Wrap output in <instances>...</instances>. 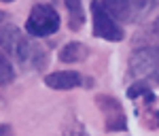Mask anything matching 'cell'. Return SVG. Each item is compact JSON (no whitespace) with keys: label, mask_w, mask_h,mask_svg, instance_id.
Returning a JSON list of instances; mask_svg holds the SVG:
<instances>
[{"label":"cell","mask_w":159,"mask_h":136,"mask_svg":"<svg viewBox=\"0 0 159 136\" xmlns=\"http://www.w3.org/2000/svg\"><path fill=\"white\" fill-rule=\"evenodd\" d=\"M0 2H13V0H0Z\"/></svg>","instance_id":"cell-14"},{"label":"cell","mask_w":159,"mask_h":136,"mask_svg":"<svg viewBox=\"0 0 159 136\" xmlns=\"http://www.w3.org/2000/svg\"><path fill=\"white\" fill-rule=\"evenodd\" d=\"M4 19H7V13H4V11H0V26L4 24Z\"/></svg>","instance_id":"cell-13"},{"label":"cell","mask_w":159,"mask_h":136,"mask_svg":"<svg viewBox=\"0 0 159 136\" xmlns=\"http://www.w3.org/2000/svg\"><path fill=\"white\" fill-rule=\"evenodd\" d=\"M57 58H60V62H64V64L85 62L87 58H89V47L83 45V43H79V40H72V43H68V45L61 47Z\"/></svg>","instance_id":"cell-8"},{"label":"cell","mask_w":159,"mask_h":136,"mask_svg":"<svg viewBox=\"0 0 159 136\" xmlns=\"http://www.w3.org/2000/svg\"><path fill=\"white\" fill-rule=\"evenodd\" d=\"M112 19L136 21L153 7V0H96Z\"/></svg>","instance_id":"cell-4"},{"label":"cell","mask_w":159,"mask_h":136,"mask_svg":"<svg viewBox=\"0 0 159 136\" xmlns=\"http://www.w3.org/2000/svg\"><path fill=\"white\" fill-rule=\"evenodd\" d=\"M129 74L140 81L159 83V49L153 47H138L132 51L127 62Z\"/></svg>","instance_id":"cell-3"},{"label":"cell","mask_w":159,"mask_h":136,"mask_svg":"<svg viewBox=\"0 0 159 136\" xmlns=\"http://www.w3.org/2000/svg\"><path fill=\"white\" fill-rule=\"evenodd\" d=\"M136 49L138 47H153V49H159V17L153 19L148 26H144L134 38Z\"/></svg>","instance_id":"cell-9"},{"label":"cell","mask_w":159,"mask_h":136,"mask_svg":"<svg viewBox=\"0 0 159 136\" xmlns=\"http://www.w3.org/2000/svg\"><path fill=\"white\" fill-rule=\"evenodd\" d=\"M60 30V13L49 2H38L25 19V32L34 38L51 36Z\"/></svg>","instance_id":"cell-2"},{"label":"cell","mask_w":159,"mask_h":136,"mask_svg":"<svg viewBox=\"0 0 159 136\" xmlns=\"http://www.w3.org/2000/svg\"><path fill=\"white\" fill-rule=\"evenodd\" d=\"M91 21H93V36L96 38H104V40H110V43H119L125 36V32L119 26V21L112 19L96 0L91 2Z\"/></svg>","instance_id":"cell-5"},{"label":"cell","mask_w":159,"mask_h":136,"mask_svg":"<svg viewBox=\"0 0 159 136\" xmlns=\"http://www.w3.org/2000/svg\"><path fill=\"white\" fill-rule=\"evenodd\" d=\"M13 79H15V68H13L11 60L0 51V87L9 85Z\"/></svg>","instance_id":"cell-12"},{"label":"cell","mask_w":159,"mask_h":136,"mask_svg":"<svg viewBox=\"0 0 159 136\" xmlns=\"http://www.w3.org/2000/svg\"><path fill=\"white\" fill-rule=\"evenodd\" d=\"M0 47L2 53L15 60L19 66H30V68H45L47 66V53L45 49L36 45L34 40L21 34L17 26H4L0 32Z\"/></svg>","instance_id":"cell-1"},{"label":"cell","mask_w":159,"mask_h":136,"mask_svg":"<svg viewBox=\"0 0 159 136\" xmlns=\"http://www.w3.org/2000/svg\"><path fill=\"white\" fill-rule=\"evenodd\" d=\"M66 9H68V28L72 32H79L83 26H85V4L83 0H64Z\"/></svg>","instance_id":"cell-10"},{"label":"cell","mask_w":159,"mask_h":136,"mask_svg":"<svg viewBox=\"0 0 159 136\" xmlns=\"http://www.w3.org/2000/svg\"><path fill=\"white\" fill-rule=\"evenodd\" d=\"M127 96L129 98H144V104H153L155 102V96H153V91H151L147 81H136L134 85L127 89Z\"/></svg>","instance_id":"cell-11"},{"label":"cell","mask_w":159,"mask_h":136,"mask_svg":"<svg viewBox=\"0 0 159 136\" xmlns=\"http://www.w3.org/2000/svg\"><path fill=\"white\" fill-rule=\"evenodd\" d=\"M85 83L89 85L91 81L85 79L81 73L76 70H57V73H51L45 77V85L51 89H57V91H66V89H74V87H81Z\"/></svg>","instance_id":"cell-7"},{"label":"cell","mask_w":159,"mask_h":136,"mask_svg":"<svg viewBox=\"0 0 159 136\" xmlns=\"http://www.w3.org/2000/svg\"><path fill=\"white\" fill-rule=\"evenodd\" d=\"M96 104H98L100 113L104 117V128L108 132H123V130H127V119H125V113H123V104L115 96L98 94L96 96Z\"/></svg>","instance_id":"cell-6"}]
</instances>
